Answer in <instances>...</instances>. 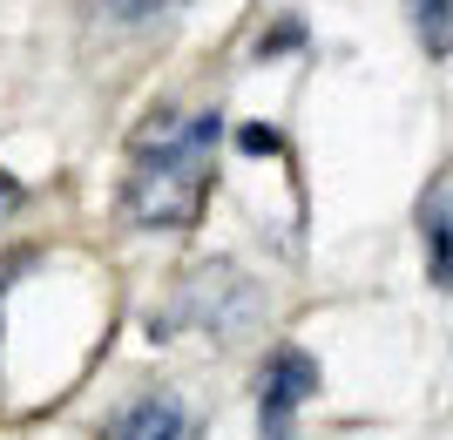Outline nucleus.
<instances>
[{
  "label": "nucleus",
  "instance_id": "obj_1",
  "mask_svg": "<svg viewBox=\"0 0 453 440\" xmlns=\"http://www.w3.org/2000/svg\"><path fill=\"white\" fill-rule=\"evenodd\" d=\"M217 109H156L129 143L115 211L135 230H189L217 190Z\"/></svg>",
  "mask_w": 453,
  "mask_h": 440
},
{
  "label": "nucleus",
  "instance_id": "obj_2",
  "mask_svg": "<svg viewBox=\"0 0 453 440\" xmlns=\"http://www.w3.org/2000/svg\"><path fill=\"white\" fill-rule=\"evenodd\" d=\"M257 319V285L237 265H196L183 285L170 291V305L156 312L163 332H203V339L230 345L237 332Z\"/></svg>",
  "mask_w": 453,
  "mask_h": 440
},
{
  "label": "nucleus",
  "instance_id": "obj_3",
  "mask_svg": "<svg viewBox=\"0 0 453 440\" xmlns=\"http://www.w3.org/2000/svg\"><path fill=\"white\" fill-rule=\"evenodd\" d=\"M304 400H319V359L304 345H278L257 373V440H291Z\"/></svg>",
  "mask_w": 453,
  "mask_h": 440
},
{
  "label": "nucleus",
  "instance_id": "obj_4",
  "mask_svg": "<svg viewBox=\"0 0 453 440\" xmlns=\"http://www.w3.org/2000/svg\"><path fill=\"white\" fill-rule=\"evenodd\" d=\"M203 421H196V406L170 386H150V393H135L109 413V421L95 427V440H196Z\"/></svg>",
  "mask_w": 453,
  "mask_h": 440
},
{
  "label": "nucleus",
  "instance_id": "obj_5",
  "mask_svg": "<svg viewBox=\"0 0 453 440\" xmlns=\"http://www.w3.org/2000/svg\"><path fill=\"white\" fill-rule=\"evenodd\" d=\"M419 251H426V278L453 291V163H440L434 183L419 190Z\"/></svg>",
  "mask_w": 453,
  "mask_h": 440
},
{
  "label": "nucleus",
  "instance_id": "obj_6",
  "mask_svg": "<svg viewBox=\"0 0 453 440\" xmlns=\"http://www.w3.org/2000/svg\"><path fill=\"white\" fill-rule=\"evenodd\" d=\"M189 0H88V20L102 35H150L170 14H183Z\"/></svg>",
  "mask_w": 453,
  "mask_h": 440
},
{
  "label": "nucleus",
  "instance_id": "obj_7",
  "mask_svg": "<svg viewBox=\"0 0 453 440\" xmlns=\"http://www.w3.org/2000/svg\"><path fill=\"white\" fill-rule=\"evenodd\" d=\"M413 27L426 55H453V0H413Z\"/></svg>",
  "mask_w": 453,
  "mask_h": 440
}]
</instances>
